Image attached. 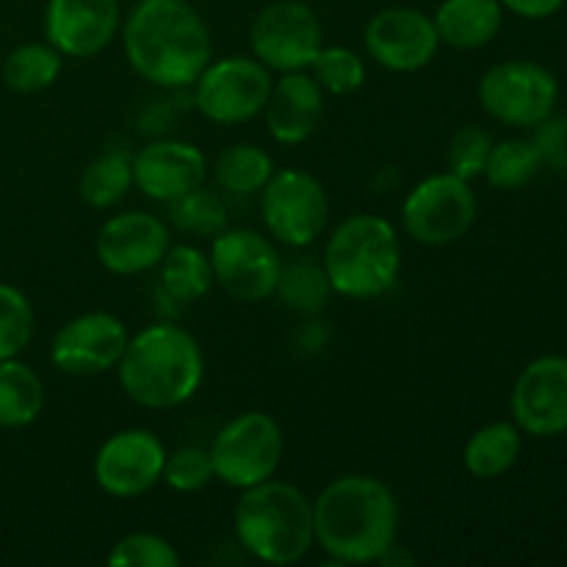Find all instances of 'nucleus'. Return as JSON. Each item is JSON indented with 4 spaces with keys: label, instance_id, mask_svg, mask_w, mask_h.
Listing matches in <instances>:
<instances>
[{
    "label": "nucleus",
    "instance_id": "1",
    "mask_svg": "<svg viewBox=\"0 0 567 567\" xmlns=\"http://www.w3.org/2000/svg\"><path fill=\"white\" fill-rule=\"evenodd\" d=\"M122 48L138 78L186 89L214 59L208 22L188 0H138L122 22Z\"/></svg>",
    "mask_w": 567,
    "mask_h": 567
},
{
    "label": "nucleus",
    "instance_id": "2",
    "mask_svg": "<svg viewBox=\"0 0 567 567\" xmlns=\"http://www.w3.org/2000/svg\"><path fill=\"white\" fill-rule=\"evenodd\" d=\"M313 532L316 546L332 563H380L396 543L399 502L377 476H338L313 498Z\"/></svg>",
    "mask_w": 567,
    "mask_h": 567
},
{
    "label": "nucleus",
    "instance_id": "3",
    "mask_svg": "<svg viewBox=\"0 0 567 567\" xmlns=\"http://www.w3.org/2000/svg\"><path fill=\"white\" fill-rule=\"evenodd\" d=\"M116 377L122 393L138 408L155 413L183 408L205 380L203 347L181 324L158 321L131 336Z\"/></svg>",
    "mask_w": 567,
    "mask_h": 567
},
{
    "label": "nucleus",
    "instance_id": "4",
    "mask_svg": "<svg viewBox=\"0 0 567 567\" xmlns=\"http://www.w3.org/2000/svg\"><path fill=\"white\" fill-rule=\"evenodd\" d=\"M233 532L244 551L264 565H297L313 551V502L297 485L266 480L241 491Z\"/></svg>",
    "mask_w": 567,
    "mask_h": 567
},
{
    "label": "nucleus",
    "instance_id": "5",
    "mask_svg": "<svg viewBox=\"0 0 567 567\" xmlns=\"http://www.w3.org/2000/svg\"><path fill=\"white\" fill-rule=\"evenodd\" d=\"M321 264L338 297L354 302L385 297L402 271L396 227L377 214L349 216L327 238Z\"/></svg>",
    "mask_w": 567,
    "mask_h": 567
},
{
    "label": "nucleus",
    "instance_id": "6",
    "mask_svg": "<svg viewBox=\"0 0 567 567\" xmlns=\"http://www.w3.org/2000/svg\"><path fill=\"white\" fill-rule=\"evenodd\" d=\"M208 452L216 482L233 491H247L277 476L286 457V435L275 415L247 410L216 432Z\"/></svg>",
    "mask_w": 567,
    "mask_h": 567
},
{
    "label": "nucleus",
    "instance_id": "7",
    "mask_svg": "<svg viewBox=\"0 0 567 567\" xmlns=\"http://www.w3.org/2000/svg\"><path fill=\"white\" fill-rule=\"evenodd\" d=\"M476 194L468 181L437 172L415 183L402 203V225L424 247H449L468 236L476 221Z\"/></svg>",
    "mask_w": 567,
    "mask_h": 567
},
{
    "label": "nucleus",
    "instance_id": "8",
    "mask_svg": "<svg viewBox=\"0 0 567 567\" xmlns=\"http://www.w3.org/2000/svg\"><path fill=\"white\" fill-rule=\"evenodd\" d=\"M260 216L275 241L302 249L319 241L330 221V197L305 169H275L260 192Z\"/></svg>",
    "mask_w": 567,
    "mask_h": 567
},
{
    "label": "nucleus",
    "instance_id": "9",
    "mask_svg": "<svg viewBox=\"0 0 567 567\" xmlns=\"http://www.w3.org/2000/svg\"><path fill=\"white\" fill-rule=\"evenodd\" d=\"M194 86V105L216 125H241L264 114L271 92V70L255 55H225L210 59Z\"/></svg>",
    "mask_w": 567,
    "mask_h": 567
},
{
    "label": "nucleus",
    "instance_id": "10",
    "mask_svg": "<svg viewBox=\"0 0 567 567\" xmlns=\"http://www.w3.org/2000/svg\"><path fill=\"white\" fill-rule=\"evenodd\" d=\"M252 55L271 72L310 70L324 48L319 14L302 0H275L255 14L249 25Z\"/></svg>",
    "mask_w": 567,
    "mask_h": 567
},
{
    "label": "nucleus",
    "instance_id": "11",
    "mask_svg": "<svg viewBox=\"0 0 567 567\" xmlns=\"http://www.w3.org/2000/svg\"><path fill=\"white\" fill-rule=\"evenodd\" d=\"M480 103L487 116L513 127H535L554 114L557 78L537 61H502L480 78Z\"/></svg>",
    "mask_w": 567,
    "mask_h": 567
},
{
    "label": "nucleus",
    "instance_id": "12",
    "mask_svg": "<svg viewBox=\"0 0 567 567\" xmlns=\"http://www.w3.org/2000/svg\"><path fill=\"white\" fill-rule=\"evenodd\" d=\"M214 280L238 302H264L275 297L282 258L275 244L249 227H225L210 244Z\"/></svg>",
    "mask_w": 567,
    "mask_h": 567
},
{
    "label": "nucleus",
    "instance_id": "13",
    "mask_svg": "<svg viewBox=\"0 0 567 567\" xmlns=\"http://www.w3.org/2000/svg\"><path fill=\"white\" fill-rule=\"evenodd\" d=\"M166 446L155 432L133 426L103 441L92 463V476L105 496L138 498L164 480Z\"/></svg>",
    "mask_w": 567,
    "mask_h": 567
},
{
    "label": "nucleus",
    "instance_id": "14",
    "mask_svg": "<svg viewBox=\"0 0 567 567\" xmlns=\"http://www.w3.org/2000/svg\"><path fill=\"white\" fill-rule=\"evenodd\" d=\"M131 332L120 316L89 310L66 321L50 343V363L70 377H97L116 371Z\"/></svg>",
    "mask_w": 567,
    "mask_h": 567
},
{
    "label": "nucleus",
    "instance_id": "15",
    "mask_svg": "<svg viewBox=\"0 0 567 567\" xmlns=\"http://www.w3.org/2000/svg\"><path fill=\"white\" fill-rule=\"evenodd\" d=\"M365 53L388 72H419L441 50L435 20L413 6H388L377 11L363 31Z\"/></svg>",
    "mask_w": 567,
    "mask_h": 567
},
{
    "label": "nucleus",
    "instance_id": "16",
    "mask_svg": "<svg viewBox=\"0 0 567 567\" xmlns=\"http://www.w3.org/2000/svg\"><path fill=\"white\" fill-rule=\"evenodd\" d=\"M169 247V225L155 214H147V210L114 214L103 221L97 238H94V255H97L100 266L120 277L158 269Z\"/></svg>",
    "mask_w": 567,
    "mask_h": 567
},
{
    "label": "nucleus",
    "instance_id": "17",
    "mask_svg": "<svg viewBox=\"0 0 567 567\" xmlns=\"http://www.w3.org/2000/svg\"><path fill=\"white\" fill-rule=\"evenodd\" d=\"M513 419L520 432L535 437H557L567 432V358L543 354L532 360L515 380Z\"/></svg>",
    "mask_w": 567,
    "mask_h": 567
},
{
    "label": "nucleus",
    "instance_id": "18",
    "mask_svg": "<svg viewBox=\"0 0 567 567\" xmlns=\"http://www.w3.org/2000/svg\"><path fill=\"white\" fill-rule=\"evenodd\" d=\"M120 31V0H48L44 9V37L64 59H92Z\"/></svg>",
    "mask_w": 567,
    "mask_h": 567
},
{
    "label": "nucleus",
    "instance_id": "19",
    "mask_svg": "<svg viewBox=\"0 0 567 567\" xmlns=\"http://www.w3.org/2000/svg\"><path fill=\"white\" fill-rule=\"evenodd\" d=\"M208 158L203 150L181 138L150 142L133 155V186L155 203H175L183 194L205 186Z\"/></svg>",
    "mask_w": 567,
    "mask_h": 567
},
{
    "label": "nucleus",
    "instance_id": "20",
    "mask_svg": "<svg viewBox=\"0 0 567 567\" xmlns=\"http://www.w3.org/2000/svg\"><path fill=\"white\" fill-rule=\"evenodd\" d=\"M324 89L308 70L282 72L280 81H271L269 100L264 105V120L269 136L277 144L297 147L316 133L324 116Z\"/></svg>",
    "mask_w": 567,
    "mask_h": 567
},
{
    "label": "nucleus",
    "instance_id": "21",
    "mask_svg": "<svg viewBox=\"0 0 567 567\" xmlns=\"http://www.w3.org/2000/svg\"><path fill=\"white\" fill-rule=\"evenodd\" d=\"M432 20L441 44L454 50H480L502 31L504 6L498 0H443Z\"/></svg>",
    "mask_w": 567,
    "mask_h": 567
},
{
    "label": "nucleus",
    "instance_id": "22",
    "mask_svg": "<svg viewBox=\"0 0 567 567\" xmlns=\"http://www.w3.org/2000/svg\"><path fill=\"white\" fill-rule=\"evenodd\" d=\"M524 432L515 421H493L480 426L463 449L465 471L476 480H496L504 476L520 457Z\"/></svg>",
    "mask_w": 567,
    "mask_h": 567
},
{
    "label": "nucleus",
    "instance_id": "23",
    "mask_svg": "<svg viewBox=\"0 0 567 567\" xmlns=\"http://www.w3.org/2000/svg\"><path fill=\"white\" fill-rule=\"evenodd\" d=\"M44 382L20 358L0 360V426L22 430L42 415Z\"/></svg>",
    "mask_w": 567,
    "mask_h": 567
},
{
    "label": "nucleus",
    "instance_id": "24",
    "mask_svg": "<svg viewBox=\"0 0 567 567\" xmlns=\"http://www.w3.org/2000/svg\"><path fill=\"white\" fill-rule=\"evenodd\" d=\"M161 269V288L172 302L192 305L199 302L216 286L214 266L210 258L197 249L194 244H172L166 249L164 260L158 264Z\"/></svg>",
    "mask_w": 567,
    "mask_h": 567
},
{
    "label": "nucleus",
    "instance_id": "25",
    "mask_svg": "<svg viewBox=\"0 0 567 567\" xmlns=\"http://www.w3.org/2000/svg\"><path fill=\"white\" fill-rule=\"evenodd\" d=\"M214 181L221 192L233 197H252L264 192L269 177L275 175V161L258 144H230L214 161Z\"/></svg>",
    "mask_w": 567,
    "mask_h": 567
},
{
    "label": "nucleus",
    "instance_id": "26",
    "mask_svg": "<svg viewBox=\"0 0 567 567\" xmlns=\"http://www.w3.org/2000/svg\"><path fill=\"white\" fill-rule=\"evenodd\" d=\"M133 188V155L127 150H105L83 169L78 181V197L89 208H114Z\"/></svg>",
    "mask_w": 567,
    "mask_h": 567
},
{
    "label": "nucleus",
    "instance_id": "27",
    "mask_svg": "<svg viewBox=\"0 0 567 567\" xmlns=\"http://www.w3.org/2000/svg\"><path fill=\"white\" fill-rule=\"evenodd\" d=\"M332 293L336 291H332L324 264L313 258H293L288 264L282 260L275 297H280L286 308L297 310L302 316H319L330 305Z\"/></svg>",
    "mask_w": 567,
    "mask_h": 567
},
{
    "label": "nucleus",
    "instance_id": "28",
    "mask_svg": "<svg viewBox=\"0 0 567 567\" xmlns=\"http://www.w3.org/2000/svg\"><path fill=\"white\" fill-rule=\"evenodd\" d=\"M64 66V55L50 42L17 44L3 61V83L17 94H39L53 86Z\"/></svg>",
    "mask_w": 567,
    "mask_h": 567
},
{
    "label": "nucleus",
    "instance_id": "29",
    "mask_svg": "<svg viewBox=\"0 0 567 567\" xmlns=\"http://www.w3.org/2000/svg\"><path fill=\"white\" fill-rule=\"evenodd\" d=\"M543 169L540 153L526 138H507V142L493 144L491 155H487L485 177L491 186L502 188V192H515L524 188L526 183L535 181L537 172Z\"/></svg>",
    "mask_w": 567,
    "mask_h": 567
},
{
    "label": "nucleus",
    "instance_id": "30",
    "mask_svg": "<svg viewBox=\"0 0 567 567\" xmlns=\"http://www.w3.org/2000/svg\"><path fill=\"white\" fill-rule=\"evenodd\" d=\"M308 72L332 97H349L365 83V61L341 44H324Z\"/></svg>",
    "mask_w": 567,
    "mask_h": 567
},
{
    "label": "nucleus",
    "instance_id": "31",
    "mask_svg": "<svg viewBox=\"0 0 567 567\" xmlns=\"http://www.w3.org/2000/svg\"><path fill=\"white\" fill-rule=\"evenodd\" d=\"M169 219L172 225L188 236L214 238L227 227V208L221 203L219 194L208 192L205 186L194 188V192L183 194L181 199L169 203Z\"/></svg>",
    "mask_w": 567,
    "mask_h": 567
},
{
    "label": "nucleus",
    "instance_id": "32",
    "mask_svg": "<svg viewBox=\"0 0 567 567\" xmlns=\"http://www.w3.org/2000/svg\"><path fill=\"white\" fill-rule=\"evenodd\" d=\"M33 338V305L17 286L0 282V360L20 358Z\"/></svg>",
    "mask_w": 567,
    "mask_h": 567
},
{
    "label": "nucleus",
    "instance_id": "33",
    "mask_svg": "<svg viewBox=\"0 0 567 567\" xmlns=\"http://www.w3.org/2000/svg\"><path fill=\"white\" fill-rule=\"evenodd\" d=\"M105 563L114 567H181V554L172 540L155 532H131L111 546Z\"/></svg>",
    "mask_w": 567,
    "mask_h": 567
},
{
    "label": "nucleus",
    "instance_id": "34",
    "mask_svg": "<svg viewBox=\"0 0 567 567\" xmlns=\"http://www.w3.org/2000/svg\"><path fill=\"white\" fill-rule=\"evenodd\" d=\"M214 463H210L208 449L181 446L166 454L164 485L175 493H199L214 482Z\"/></svg>",
    "mask_w": 567,
    "mask_h": 567
},
{
    "label": "nucleus",
    "instance_id": "35",
    "mask_svg": "<svg viewBox=\"0 0 567 567\" xmlns=\"http://www.w3.org/2000/svg\"><path fill=\"white\" fill-rule=\"evenodd\" d=\"M493 150V138L485 127L476 125H465L460 127L457 133L452 136L446 150V164L449 172L463 181H476V177L485 175L487 166V155Z\"/></svg>",
    "mask_w": 567,
    "mask_h": 567
},
{
    "label": "nucleus",
    "instance_id": "36",
    "mask_svg": "<svg viewBox=\"0 0 567 567\" xmlns=\"http://www.w3.org/2000/svg\"><path fill=\"white\" fill-rule=\"evenodd\" d=\"M537 127V136L532 144L540 153L543 164L551 169H567V116H548Z\"/></svg>",
    "mask_w": 567,
    "mask_h": 567
},
{
    "label": "nucleus",
    "instance_id": "37",
    "mask_svg": "<svg viewBox=\"0 0 567 567\" xmlns=\"http://www.w3.org/2000/svg\"><path fill=\"white\" fill-rule=\"evenodd\" d=\"M498 3L524 20H546L563 9L565 0H498Z\"/></svg>",
    "mask_w": 567,
    "mask_h": 567
}]
</instances>
